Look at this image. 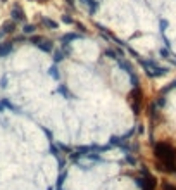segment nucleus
<instances>
[{"label":"nucleus","mask_w":176,"mask_h":190,"mask_svg":"<svg viewBox=\"0 0 176 190\" xmlns=\"http://www.w3.org/2000/svg\"><path fill=\"white\" fill-rule=\"evenodd\" d=\"M164 190H176V187H173V185H166V188Z\"/></svg>","instance_id":"obj_2"},{"label":"nucleus","mask_w":176,"mask_h":190,"mask_svg":"<svg viewBox=\"0 0 176 190\" xmlns=\"http://www.w3.org/2000/svg\"><path fill=\"white\" fill-rule=\"evenodd\" d=\"M154 159L159 169L176 171V145L169 140H159L154 145Z\"/></svg>","instance_id":"obj_1"}]
</instances>
